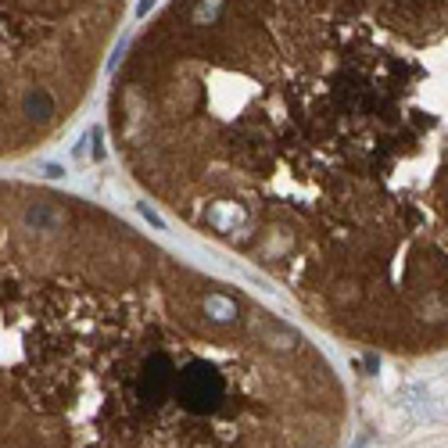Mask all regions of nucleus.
I'll list each match as a JSON object with an SVG mask.
<instances>
[{"label": "nucleus", "mask_w": 448, "mask_h": 448, "mask_svg": "<svg viewBox=\"0 0 448 448\" xmlns=\"http://www.w3.org/2000/svg\"><path fill=\"white\" fill-rule=\"evenodd\" d=\"M108 108L133 180L316 319L448 348V0H169Z\"/></svg>", "instance_id": "obj_1"}, {"label": "nucleus", "mask_w": 448, "mask_h": 448, "mask_svg": "<svg viewBox=\"0 0 448 448\" xmlns=\"http://www.w3.org/2000/svg\"><path fill=\"white\" fill-rule=\"evenodd\" d=\"M126 0H4V151L40 147L90 93Z\"/></svg>", "instance_id": "obj_3"}, {"label": "nucleus", "mask_w": 448, "mask_h": 448, "mask_svg": "<svg viewBox=\"0 0 448 448\" xmlns=\"http://www.w3.org/2000/svg\"><path fill=\"white\" fill-rule=\"evenodd\" d=\"M305 333L79 197L4 187V448H330Z\"/></svg>", "instance_id": "obj_2"}]
</instances>
